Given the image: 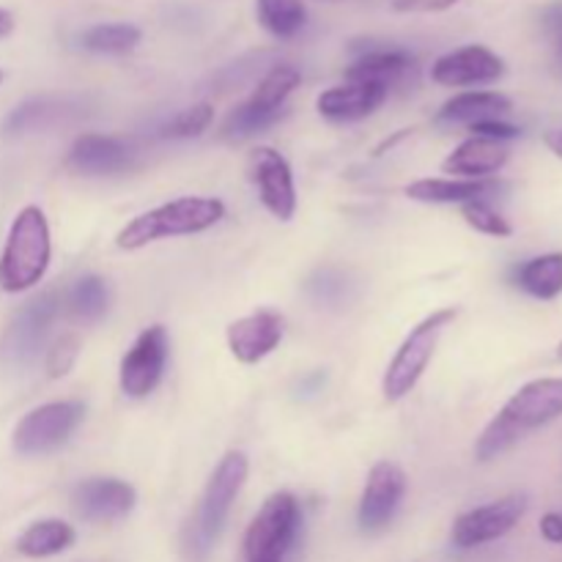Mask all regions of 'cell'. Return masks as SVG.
<instances>
[{"label":"cell","mask_w":562,"mask_h":562,"mask_svg":"<svg viewBox=\"0 0 562 562\" xmlns=\"http://www.w3.org/2000/svg\"><path fill=\"white\" fill-rule=\"evenodd\" d=\"M86 417L80 401H53L27 412L14 428V450L20 456H44L58 450Z\"/></svg>","instance_id":"9"},{"label":"cell","mask_w":562,"mask_h":562,"mask_svg":"<svg viewBox=\"0 0 562 562\" xmlns=\"http://www.w3.org/2000/svg\"><path fill=\"white\" fill-rule=\"evenodd\" d=\"M75 527L66 525L60 519H42V521H33L20 538H16V552L22 558H33V560H42V558H53V554L66 552L69 547H75Z\"/></svg>","instance_id":"24"},{"label":"cell","mask_w":562,"mask_h":562,"mask_svg":"<svg viewBox=\"0 0 562 562\" xmlns=\"http://www.w3.org/2000/svg\"><path fill=\"white\" fill-rule=\"evenodd\" d=\"M137 503L135 488L119 477H88L71 492V508L82 521L110 525L132 514Z\"/></svg>","instance_id":"14"},{"label":"cell","mask_w":562,"mask_h":562,"mask_svg":"<svg viewBox=\"0 0 562 562\" xmlns=\"http://www.w3.org/2000/svg\"><path fill=\"white\" fill-rule=\"evenodd\" d=\"M404 494L406 475L398 464H393V461H379V464H373V470L368 472L366 488H362L360 510H357L360 530H384L393 521V516L398 514Z\"/></svg>","instance_id":"12"},{"label":"cell","mask_w":562,"mask_h":562,"mask_svg":"<svg viewBox=\"0 0 562 562\" xmlns=\"http://www.w3.org/2000/svg\"><path fill=\"white\" fill-rule=\"evenodd\" d=\"M55 119H58V108H55L53 102H47V99H31V102L11 110L9 119L3 121V135L16 137L33 130H44V126L53 124Z\"/></svg>","instance_id":"28"},{"label":"cell","mask_w":562,"mask_h":562,"mask_svg":"<svg viewBox=\"0 0 562 562\" xmlns=\"http://www.w3.org/2000/svg\"><path fill=\"white\" fill-rule=\"evenodd\" d=\"M456 316H459L456 307H445V311H437L428 318H423V322L406 335L401 349L395 351L393 362L387 366V373H384V398L401 401L417 387L420 376L426 373L428 362H431L434 351H437L445 327H448Z\"/></svg>","instance_id":"6"},{"label":"cell","mask_w":562,"mask_h":562,"mask_svg":"<svg viewBox=\"0 0 562 562\" xmlns=\"http://www.w3.org/2000/svg\"><path fill=\"white\" fill-rule=\"evenodd\" d=\"M283 316L274 311H256L245 318H236L228 327L225 338H228L231 355L245 366H256L263 357L272 355L283 340Z\"/></svg>","instance_id":"16"},{"label":"cell","mask_w":562,"mask_h":562,"mask_svg":"<svg viewBox=\"0 0 562 562\" xmlns=\"http://www.w3.org/2000/svg\"><path fill=\"white\" fill-rule=\"evenodd\" d=\"M307 294L318 305H340L346 300V294H349V280L338 269H318L307 280Z\"/></svg>","instance_id":"31"},{"label":"cell","mask_w":562,"mask_h":562,"mask_svg":"<svg viewBox=\"0 0 562 562\" xmlns=\"http://www.w3.org/2000/svg\"><path fill=\"white\" fill-rule=\"evenodd\" d=\"M554 357H558V362H562V340L558 344V349H554Z\"/></svg>","instance_id":"39"},{"label":"cell","mask_w":562,"mask_h":562,"mask_svg":"<svg viewBox=\"0 0 562 562\" xmlns=\"http://www.w3.org/2000/svg\"><path fill=\"white\" fill-rule=\"evenodd\" d=\"M417 64L406 49L398 47H373L362 53L355 64L346 69V80L360 82H382V86L393 88L409 80L415 75Z\"/></svg>","instance_id":"20"},{"label":"cell","mask_w":562,"mask_h":562,"mask_svg":"<svg viewBox=\"0 0 562 562\" xmlns=\"http://www.w3.org/2000/svg\"><path fill=\"white\" fill-rule=\"evenodd\" d=\"M547 25H549V31H552L554 36H558V49H560V55H562V5H552V9H549Z\"/></svg>","instance_id":"36"},{"label":"cell","mask_w":562,"mask_h":562,"mask_svg":"<svg viewBox=\"0 0 562 562\" xmlns=\"http://www.w3.org/2000/svg\"><path fill=\"white\" fill-rule=\"evenodd\" d=\"M140 27L132 22H99L80 33V47L97 55H124L140 44Z\"/></svg>","instance_id":"25"},{"label":"cell","mask_w":562,"mask_h":562,"mask_svg":"<svg viewBox=\"0 0 562 562\" xmlns=\"http://www.w3.org/2000/svg\"><path fill=\"white\" fill-rule=\"evenodd\" d=\"M510 280H514L516 289L536 296V300H558L562 294V252H543V256L519 263L510 272Z\"/></svg>","instance_id":"23"},{"label":"cell","mask_w":562,"mask_h":562,"mask_svg":"<svg viewBox=\"0 0 562 562\" xmlns=\"http://www.w3.org/2000/svg\"><path fill=\"white\" fill-rule=\"evenodd\" d=\"M170 338L162 324L143 329L132 349L121 360L119 384L126 398H146L162 382L165 366H168Z\"/></svg>","instance_id":"10"},{"label":"cell","mask_w":562,"mask_h":562,"mask_svg":"<svg viewBox=\"0 0 562 562\" xmlns=\"http://www.w3.org/2000/svg\"><path fill=\"white\" fill-rule=\"evenodd\" d=\"M470 132H472V135H477V137H488V140H499V143L514 140V137L521 135L519 126L508 124V121H503V119L481 121V124H472Z\"/></svg>","instance_id":"33"},{"label":"cell","mask_w":562,"mask_h":562,"mask_svg":"<svg viewBox=\"0 0 562 562\" xmlns=\"http://www.w3.org/2000/svg\"><path fill=\"white\" fill-rule=\"evenodd\" d=\"M538 527H541L543 541L562 543V514H547Z\"/></svg>","instance_id":"35"},{"label":"cell","mask_w":562,"mask_h":562,"mask_svg":"<svg viewBox=\"0 0 562 562\" xmlns=\"http://www.w3.org/2000/svg\"><path fill=\"white\" fill-rule=\"evenodd\" d=\"M461 214H464V220L477 231V234L497 236V239H508V236L514 234V225H510L488 201L464 203V206H461Z\"/></svg>","instance_id":"30"},{"label":"cell","mask_w":562,"mask_h":562,"mask_svg":"<svg viewBox=\"0 0 562 562\" xmlns=\"http://www.w3.org/2000/svg\"><path fill=\"white\" fill-rule=\"evenodd\" d=\"M543 143H547L549 151H552L554 157H560V159H562V130H552V132H547V135H543Z\"/></svg>","instance_id":"37"},{"label":"cell","mask_w":562,"mask_h":562,"mask_svg":"<svg viewBox=\"0 0 562 562\" xmlns=\"http://www.w3.org/2000/svg\"><path fill=\"white\" fill-rule=\"evenodd\" d=\"M77 357H80V338L71 333L60 335L53 344V349H47V373L53 379L66 376L75 368Z\"/></svg>","instance_id":"32"},{"label":"cell","mask_w":562,"mask_h":562,"mask_svg":"<svg viewBox=\"0 0 562 562\" xmlns=\"http://www.w3.org/2000/svg\"><path fill=\"white\" fill-rule=\"evenodd\" d=\"M302 75L300 69L289 64H278L263 75V80L258 82V88L252 91V97L247 102H241L239 108L231 110L228 119L223 121V130L220 137L231 143L250 140L258 132H267L269 126L278 124L280 113H283L285 99L294 93V88L300 86Z\"/></svg>","instance_id":"5"},{"label":"cell","mask_w":562,"mask_h":562,"mask_svg":"<svg viewBox=\"0 0 562 562\" xmlns=\"http://www.w3.org/2000/svg\"><path fill=\"white\" fill-rule=\"evenodd\" d=\"M247 472H250V464H247L245 453L231 450V453L223 456V461H220L217 470L209 477L206 488H203L195 514L190 516L184 532H181V554H184L187 562L209 560L214 543L223 536L231 508H234L236 497L245 486Z\"/></svg>","instance_id":"2"},{"label":"cell","mask_w":562,"mask_h":562,"mask_svg":"<svg viewBox=\"0 0 562 562\" xmlns=\"http://www.w3.org/2000/svg\"><path fill=\"white\" fill-rule=\"evenodd\" d=\"M390 97V88L382 82H360L346 80L344 86H335L318 97L316 108L327 121H360L376 113Z\"/></svg>","instance_id":"18"},{"label":"cell","mask_w":562,"mask_h":562,"mask_svg":"<svg viewBox=\"0 0 562 562\" xmlns=\"http://www.w3.org/2000/svg\"><path fill=\"white\" fill-rule=\"evenodd\" d=\"M527 514V497L525 494H508L503 499H494V503L481 505V508H472L467 514H461L453 521V530H450V541L459 549H475L483 543L499 541V538L508 536L516 525L521 521V516Z\"/></svg>","instance_id":"11"},{"label":"cell","mask_w":562,"mask_h":562,"mask_svg":"<svg viewBox=\"0 0 562 562\" xmlns=\"http://www.w3.org/2000/svg\"><path fill=\"white\" fill-rule=\"evenodd\" d=\"M110 289L102 278L88 274L75 283L69 294V313L82 324H97L108 313Z\"/></svg>","instance_id":"27"},{"label":"cell","mask_w":562,"mask_h":562,"mask_svg":"<svg viewBox=\"0 0 562 562\" xmlns=\"http://www.w3.org/2000/svg\"><path fill=\"white\" fill-rule=\"evenodd\" d=\"M514 110L510 97L499 91H464L442 104L437 113L439 124H481V121L503 119Z\"/></svg>","instance_id":"22"},{"label":"cell","mask_w":562,"mask_h":562,"mask_svg":"<svg viewBox=\"0 0 562 562\" xmlns=\"http://www.w3.org/2000/svg\"><path fill=\"white\" fill-rule=\"evenodd\" d=\"M508 159L510 151L505 143L472 135L456 146V151H450L442 170L450 173V179H494V173H499Z\"/></svg>","instance_id":"19"},{"label":"cell","mask_w":562,"mask_h":562,"mask_svg":"<svg viewBox=\"0 0 562 562\" xmlns=\"http://www.w3.org/2000/svg\"><path fill=\"white\" fill-rule=\"evenodd\" d=\"M214 121V108L209 102L192 104V108L176 113L168 124L159 130L162 137H173V140H187V137H198L212 126Z\"/></svg>","instance_id":"29"},{"label":"cell","mask_w":562,"mask_h":562,"mask_svg":"<svg viewBox=\"0 0 562 562\" xmlns=\"http://www.w3.org/2000/svg\"><path fill=\"white\" fill-rule=\"evenodd\" d=\"M58 313L60 296L55 291H44L36 300L25 302L0 338V362L9 368L33 366L47 344V335Z\"/></svg>","instance_id":"8"},{"label":"cell","mask_w":562,"mask_h":562,"mask_svg":"<svg viewBox=\"0 0 562 562\" xmlns=\"http://www.w3.org/2000/svg\"><path fill=\"white\" fill-rule=\"evenodd\" d=\"M53 256L47 217L38 206H25L14 217L0 256V289L5 294H20L33 289L44 278Z\"/></svg>","instance_id":"4"},{"label":"cell","mask_w":562,"mask_h":562,"mask_svg":"<svg viewBox=\"0 0 562 562\" xmlns=\"http://www.w3.org/2000/svg\"><path fill=\"white\" fill-rule=\"evenodd\" d=\"M0 80H3V71H0Z\"/></svg>","instance_id":"40"},{"label":"cell","mask_w":562,"mask_h":562,"mask_svg":"<svg viewBox=\"0 0 562 562\" xmlns=\"http://www.w3.org/2000/svg\"><path fill=\"white\" fill-rule=\"evenodd\" d=\"M11 31H14V16H11V11L0 9V38L9 36Z\"/></svg>","instance_id":"38"},{"label":"cell","mask_w":562,"mask_h":562,"mask_svg":"<svg viewBox=\"0 0 562 562\" xmlns=\"http://www.w3.org/2000/svg\"><path fill=\"white\" fill-rule=\"evenodd\" d=\"M300 527L302 510L294 494H272L245 532L247 562H283V554L300 538Z\"/></svg>","instance_id":"7"},{"label":"cell","mask_w":562,"mask_h":562,"mask_svg":"<svg viewBox=\"0 0 562 562\" xmlns=\"http://www.w3.org/2000/svg\"><path fill=\"white\" fill-rule=\"evenodd\" d=\"M250 179L267 212L289 223L296 212V187L289 159L269 146L256 148L250 154Z\"/></svg>","instance_id":"13"},{"label":"cell","mask_w":562,"mask_h":562,"mask_svg":"<svg viewBox=\"0 0 562 562\" xmlns=\"http://www.w3.org/2000/svg\"><path fill=\"white\" fill-rule=\"evenodd\" d=\"M132 162H135V151H132L130 143L110 135H97V132L77 137L69 157H66V165L82 176L124 173L132 168Z\"/></svg>","instance_id":"17"},{"label":"cell","mask_w":562,"mask_h":562,"mask_svg":"<svg viewBox=\"0 0 562 562\" xmlns=\"http://www.w3.org/2000/svg\"><path fill=\"white\" fill-rule=\"evenodd\" d=\"M562 417V376L532 379L510 395L508 404L483 428L475 442L477 461H492L519 439Z\"/></svg>","instance_id":"1"},{"label":"cell","mask_w":562,"mask_h":562,"mask_svg":"<svg viewBox=\"0 0 562 562\" xmlns=\"http://www.w3.org/2000/svg\"><path fill=\"white\" fill-rule=\"evenodd\" d=\"M461 0H393V11H401V14H434V11H448L453 9Z\"/></svg>","instance_id":"34"},{"label":"cell","mask_w":562,"mask_h":562,"mask_svg":"<svg viewBox=\"0 0 562 562\" xmlns=\"http://www.w3.org/2000/svg\"><path fill=\"white\" fill-rule=\"evenodd\" d=\"M256 16L278 38H294L305 27L307 9L302 0H256Z\"/></svg>","instance_id":"26"},{"label":"cell","mask_w":562,"mask_h":562,"mask_svg":"<svg viewBox=\"0 0 562 562\" xmlns=\"http://www.w3.org/2000/svg\"><path fill=\"white\" fill-rule=\"evenodd\" d=\"M497 179H420L406 187V195L420 203H470L488 201L494 192L503 190Z\"/></svg>","instance_id":"21"},{"label":"cell","mask_w":562,"mask_h":562,"mask_svg":"<svg viewBox=\"0 0 562 562\" xmlns=\"http://www.w3.org/2000/svg\"><path fill=\"white\" fill-rule=\"evenodd\" d=\"M225 217V203L217 198H179V201L162 203L151 212L137 214L115 236L119 250H140L159 239L173 236H192L214 228Z\"/></svg>","instance_id":"3"},{"label":"cell","mask_w":562,"mask_h":562,"mask_svg":"<svg viewBox=\"0 0 562 562\" xmlns=\"http://www.w3.org/2000/svg\"><path fill=\"white\" fill-rule=\"evenodd\" d=\"M503 75L505 60L483 44H467V47L453 49V53L442 55L431 69L434 82L445 88L486 86V82H497Z\"/></svg>","instance_id":"15"}]
</instances>
